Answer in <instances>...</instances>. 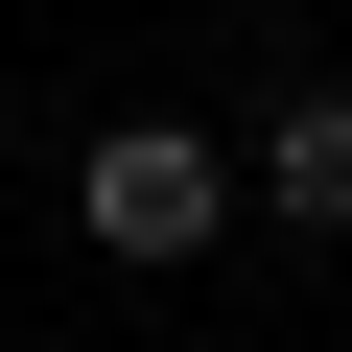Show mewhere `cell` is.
Returning a JSON list of instances; mask_svg holds the SVG:
<instances>
[{"mask_svg":"<svg viewBox=\"0 0 352 352\" xmlns=\"http://www.w3.org/2000/svg\"><path fill=\"white\" fill-rule=\"evenodd\" d=\"M71 235L141 258V282H188V258L235 235V141H212V118H118V141H71Z\"/></svg>","mask_w":352,"mask_h":352,"instance_id":"obj_1","label":"cell"},{"mask_svg":"<svg viewBox=\"0 0 352 352\" xmlns=\"http://www.w3.org/2000/svg\"><path fill=\"white\" fill-rule=\"evenodd\" d=\"M235 212L352 235V71H305V94H258V118H235Z\"/></svg>","mask_w":352,"mask_h":352,"instance_id":"obj_2","label":"cell"}]
</instances>
